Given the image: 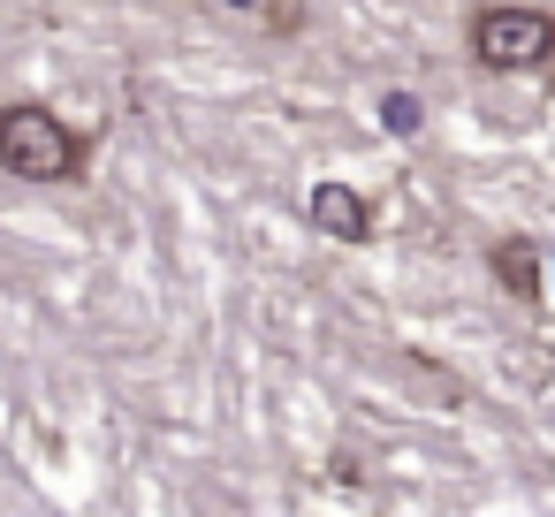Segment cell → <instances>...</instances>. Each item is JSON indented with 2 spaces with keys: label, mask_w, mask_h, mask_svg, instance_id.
I'll list each match as a JSON object with an SVG mask.
<instances>
[{
  "label": "cell",
  "mask_w": 555,
  "mask_h": 517,
  "mask_svg": "<svg viewBox=\"0 0 555 517\" xmlns=\"http://www.w3.org/2000/svg\"><path fill=\"white\" fill-rule=\"evenodd\" d=\"M305 214H312V229L320 236H335V244H365L373 236V206L350 191V183H312V198H305Z\"/></svg>",
  "instance_id": "obj_3"
},
{
  "label": "cell",
  "mask_w": 555,
  "mask_h": 517,
  "mask_svg": "<svg viewBox=\"0 0 555 517\" xmlns=\"http://www.w3.org/2000/svg\"><path fill=\"white\" fill-rule=\"evenodd\" d=\"M418 122H426V107H418L411 92H388V100H380V130H396V138H418Z\"/></svg>",
  "instance_id": "obj_5"
},
{
  "label": "cell",
  "mask_w": 555,
  "mask_h": 517,
  "mask_svg": "<svg viewBox=\"0 0 555 517\" xmlns=\"http://www.w3.org/2000/svg\"><path fill=\"white\" fill-rule=\"evenodd\" d=\"M487 267H494V282H502L517 305H540V251H532V236H502V244L487 251Z\"/></svg>",
  "instance_id": "obj_4"
},
{
  "label": "cell",
  "mask_w": 555,
  "mask_h": 517,
  "mask_svg": "<svg viewBox=\"0 0 555 517\" xmlns=\"http://www.w3.org/2000/svg\"><path fill=\"white\" fill-rule=\"evenodd\" d=\"M229 9H259V0H229Z\"/></svg>",
  "instance_id": "obj_6"
},
{
  "label": "cell",
  "mask_w": 555,
  "mask_h": 517,
  "mask_svg": "<svg viewBox=\"0 0 555 517\" xmlns=\"http://www.w3.org/2000/svg\"><path fill=\"white\" fill-rule=\"evenodd\" d=\"M0 168L24 183H77L85 176V138L54 115V107H0Z\"/></svg>",
  "instance_id": "obj_1"
},
{
  "label": "cell",
  "mask_w": 555,
  "mask_h": 517,
  "mask_svg": "<svg viewBox=\"0 0 555 517\" xmlns=\"http://www.w3.org/2000/svg\"><path fill=\"white\" fill-rule=\"evenodd\" d=\"M472 62L479 69H547L555 62V16L547 9H479L472 16Z\"/></svg>",
  "instance_id": "obj_2"
}]
</instances>
